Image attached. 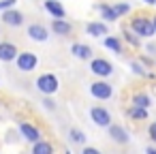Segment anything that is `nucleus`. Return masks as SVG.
I'll return each instance as SVG.
<instances>
[{
	"instance_id": "f257e3e1",
	"label": "nucleus",
	"mask_w": 156,
	"mask_h": 154,
	"mask_svg": "<svg viewBox=\"0 0 156 154\" xmlns=\"http://www.w3.org/2000/svg\"><path fill=\"white\" fill-rule=\"evenodd\" d=\"M130 30H133L137 37H143V39H150V37L156 34L154 24H152V20H147V17H135V20L130 22Z\"/></svg>"
},
{
	"instance_id": "f03ea898",
	"label": "nucleus",
	"mask_w": 156,
	"mask_h": 154,
	"mask_svg": "<svg viewBox=\"0 0 156 154\" xmlns=\"http://www.w3.org/2000/svg\"><path fill=\"white\" fill-rule=\"evenodd\" d=\"M58 88H60V81H58V77H56L54 73H43V75L37 79V90L43 92L45 96L58 92Z\"/></svg>"
},
{
	"instance_id": "7ed1b4c3",
	"label": "nucleus",
	"mask_w": 156,
	"mask_h": 154,
	"mask_svg": "<svg viewBox=\"0 0 156 154\" xmlns=\"http://www.w3.org/2000/svg\"><path fill=\"white\" fill-rule=\"evenodd\" d=\"M15 64H17V69L22 73H30V71H34L39 66V56L32 54V52H22V54H17Z\"/></svg>"
},
{
	"instance_id": "20e7f679",
	"label": "nucleus",
	"mask_w": 156,
	"mask_h": 154,
	"mask_svg": "<svg viewBox=\"0 0 156 154\" xmlns=\"http://www.w3.org/2000/svg\"><path fill=\"white\" fill-rule=\"evenodd\" d=\"M90 94L98 101H109L111 94H113V88L111 84H107L105 79H98V81H92L90 84Z\"/></svg>"
},
{
	"instance_id": "39448f33",
	"label": "nucleus",
	"mask_w": 156,
	"mask_h": 154,
	"mask_svg": "<svg viewBox=\"0 0 156 154\" xmlns=\"http://www.w3.org/2000/svg\"><path fill=\"white\" fill-rule=\"evenodd\" d=\"M90 71L96 75V77H109L111 73H113V64L109 62V60H105V58H92L90 60Z\"/></svg>"
},
{
	"instance_id": "423d86ee",
	"label": "nucleus",
	"mask_w": 156,
	"mask_h": 154,
	"mask_svg": "<svg viewBox=\"0 0 156 154\" xmlns=\"http://www.w3.org/2000/svg\"><path fill=\"white\" fill-rule=\"evenodd\" d=\"M90 120L96 124V126H109L111 124V113L105 109V107H101V105H96V107H92L90 109Z\"/></svg>"
},
{
	"instance_id": "0eeeda50",
	"label": "nucleus",
	"mask_w": 156,
	"mask_h": 154,
	"mask_svg": "<svg viewBox=\"0 0 156 154\" xmlns=\"http://www.w3.org/2000/svg\"><path fill=\"white\" fill-rule=\"evenodd\" d=\"M2 22H5L7 26L17 28V26H22V24H24V13L11 7V9H7V11H2Z\"/></svg>"
},
{
	"instance_id": "6e6552de",
	"label": "nucleus",
	"mask_w": 156,
	"mask_h": 154,
	"mask_svg": "<svg viewBox=\"0 0 156 154\" xmlns=\"http://www.w3.org/2000/svg\"><path fill=\"white\" fill-rule=\"evenodd\" d=\"M20 133H22V137H24L26 141H30V143H37V141L41 139V131H39L37 126L28 124V122H20Z\"/></svg>"
},
{
	"instance_id": "1a4fd4ad",
	"label": "nucleus",
	"mask_w": 156,
	"mask_h": 154,
	"mask_svg": "<svg viewBox=\"0 0 156 154\" xmlns=\"http://www.w3.org/2000/svg\"><path fill=\"white\" fill-rule=\"evenodd\" d=\"M107 128H109V137H111V141H115V143H122V145H126V143L130 141V137H128L126 128H122L120 124H109Z\"/></svg>"
},
{
	"instance_id": "9d476101",
	"label": "nucleus",
	"mask_w": 156,
	"mask_h": 154,
	"mask_svg": "<svg viewBox=\"0 0 156 154\" xmlns=\"http://www.w3.org/2000/svg\"><path fill=\"white\" fill-rule=\"evenodd\" d=\"M17 54H20V49L13 43H9V41L0 43V60H2V62H13L17 58Z\"/></svg>"
},
{
	"instance_id": "9b49d317",
	"label": "nucleus",
	"mask_w": 156,
	"mask_h": 154,
	"mask_svg": "<svg viewBox=\"0 0 156 154\" xmlns=\"http://www.w3.org/2000/svg\"><path fill=\"white\" fill-rule=\"evenodd\" d=\"M28 37H30L32 41L43 43V41L49 39V30H47L43 24H30V26H28Z\"/></svg>"
},
{
	"instance_id": "f8f14e48",
	"label": "nucleus",
	"mask_w": 156,
	"mask_h": 154,
	"mask_svg": "<svg viewBox=\"0 0 156 154\" xmlns=\"http://www.w3.org/2000/svg\"><path fill=\"white\" fill-rule=\"evenodd\" d=\"M86 34L101 39V37L109 34V30H107V24L105 22H90V24H86Z\"/></svg>"
},
{
	"instance_id": "ddd939ff",
	"label": "nucleus",
	"mask_w": 156,
	"mask_h": 154,
	"mask_svg": "<svg viewBox=\"0 0 156 154\" xmlns=\"http://www.w3.org/2000/svg\"><path fill=\"white\" fill-rule=\"evenodd\" d=\"M45 9H47V13H49L51 17H56V20H64V15H66L64 7L60 5V0H45Z\"/></svg>"
},
{
	"instance_id": "4468645a",
	"label": "nucleus",
	"mask_w": 156,
	"mask_h": 154,
	"mask_svg": "<svg viewBox=\"0 0 156 154\" xmlns=\"http://www.w3.org/2000/svg\"><path fill=\"white\" fill-rule=\"evenodd\" d=\"M51 32L54 34H60V37H66L73 32V24L66 22V20H54L51 22Z\"/></svg>"
},
{
	"instance_id": "2eb2a0df",
	"label": "nucleus",
	"mask_w": 156,
	"mask_h": 154,
	"mask_svg": "<svg viewBox=\"0 0 156 154\" xmlns=\"http://www.w3.org/2000/svg\"><path fill=\"white\" fill-rule=\"evenodd\" d=\"M71 54L75 58H79V60H88V58H92V47H88L83 43H73L71 45Z\"/></svg>"
},
{
	"instance_id": "dca6fc26",
	"label": "nucleus",
	"mask_w": 156,
	"mask_h": 154,
	"mask_svg": "<svg viewBox=\"0 0 156 154\" xmlns=\"http://www.w3.org/2000/svg\"><path fill=\"white\" fill-rule=\"evenodd\" d=\"M32 154H54V145L49 141L39 139L37 143H32Z\"/></svg>"
},
{
	"instance_id": "f3484780",
	"label": "nucleus",
	"mask_w": 156,
	"mask_h": 154,
	"mask_svg": "<svg viewBox=\"0 0 156 154\" xmlns=\"http://www.w3.org/2000/svg\"><path fill=\"white\" fill-rule=\"evenodd\" d=\"M98 11H101V15H103L107 22H115V20L120 17V15L115 13V9H113L111 5H105V2H103V5H98Z\"/></svg>"
},
{
	"instance_id": "a211bd4d",
	"label": "nucleus",
	"mask_w": 156,
	"mask_h": 154,
	"mask_svg": "<svg viewBox=\"0 0 156 154\" xmlns=\"http://www.w3.org/2000/svg\"><path fill=\"white\" fill-rule=\"evenodd\" d=\"M103 45H105L107 49H111L113 54H122V43H120V39H115V37H105Z\"/></svg>"
},
{
	"instance_id": "6ab92c4d",
	"label": "nucleus",
	"mask_w": 156,
	"mask_h": 154,
	"mask_svg": "<svg viewBox=\"0 0 156 154\" xmlns=\"http://www.w3.org/2000/svg\"><path fill=\"white\" fill-rule=\"evenodd\" d=\"M128 116H130L133 120H145V118H147V109H145V107H137V105H133V107L128 109Z\"/></svg>"
},
{
	"instance_id": "aec40b11",
	"label": "nucleus",
	"mask_w": 156,
	"mask_h": 154,
	"mask_svg": "<svg viewBox=\"0 0 156 154\" xmlns=\"http://www.w3.org/2000/svg\"><path fill=\"white\" fill-rule=\"evenodd\" d=\"M133 105H137V107H150L152 105V101H150V96L147 94H143V92H139V94H135L133 96Z\"/></svg>"
},
{
	"instance_id": "412c9836",
	"label": "nucleus",
	"mask_w": 156,
	"mask_h": 154,
	"mask_svg": "<svg viewBox=\"0 0 156 154\" xmlns=\"http://www.w3.org/2000/svg\"><path fill=\"white\" fill-rule=\"evenodd\" d=\"M69 137H71L73 143H83V141H86V135H83V131H79V128H71V131H69Z\"/></svg>"
},
{
	"instance_id": "4be33fe9",
	"label": "nucleus",
	"mask_w": 156,
	"mask_h": 154,
	"mask_svg": "<svg viewBox=\"0 0 156 154\" xmlns=\"http://www.w3.org/2000/svg\"><path fill=\"white\" fill-rule=\"evenodd\" d=\"M113 9H115V13L122 17V15H126L128 11H130V7L126 5V2H118V5H113Z\"/></svg>"
},
{
	"instance_id": "5701e85b",
	"label": "nucleus",
	"mask_w": 156,
	"mask_h": 154,
	"mask_svg": "<svg viewBox=\"0 0 156 154\" xmlns=\"http://www.w3.org/2000/svg\"><path fill=\"white\" fill-rule=\"evenodd\" d=\"M124 39H126V41H128L130 45H135V47L139 45V37H137V34H135L133 30H126V32H124Z\"/></svg>"
},
{
	"instance_id": "b1692460",
	"label": "nucleus",
	"mask_w": 156,
	"mask_h": 154,
	"mask_svg": "<svg viewBox=\"0 0 156 154\" xmlns=\"http://www.w3.org/2000/svg\"><path fill=\"white\" fill-rule=\"evenodd\" d=\"M15 2L17 0H0V11H7V9L15 7Z\"/></svg>"
},
{
	"instance_id": "393cba45",
	"label": "nucleus",
	"mask_w": 156,
	"mask_h": 154,
	"mask_svg": "<svg viewBox=\"0 0 156 154\" xmlns=\"http://www.w3.org/2000/svg\"><path fill=\"white\" fill-rule=\"evenodd\" d=\"M147 133H150V139L156 143V122H152L150 124V128H147Z\"/></svg>"
},
{
	"instance_id": "a878e982",
	"label": "nucleus",
	"mask_w": 156,
	"mask_h": 154,
	"mask_svg": "<svg viewBox=\"0 0 156 154\" xmlns=\"http://www.w3.org/2000/svg\"><path fill=\"white\" fill-rule=\"evenodd\" d=\"M130 66H133V73H137V75H145V71L141 69V64H137V62H133Z\"/></svg>"
},
{
	"instance_id": "bb28decb",
	"label": "nucleus",
	"mask_w": 156,
	"mask_h": 154,
	"mask_svg": "<svg viewBox=\"0 0 156 154\" xmlns=\"http://www.w3.org/2000/svg\"><path fill=\"white\" fill-rule=\"evenodd\" d=\"M81 154H103V152H101L98 148H83Z\"/></svg>"
},
{
	"instance_id": "cd10ccee",
	"label": "nucleus",
	"mask_w": 156,
	"mask_h": 154,
	"mask_svg": "<svg viewBox=\"0 0 156 154\" xmlns=\"http://www.w3.org/2000/svg\"><path fill=\"white\" fill-rule=\"evenodd\" d=\"M43 103H45V107H47V109H54V107H56V103H54L51 98H45Z\"/></svg>"
},
{
	"instance_id": "c85d7f7f",
	"label": "nucleus",
	"mask_w": 156,
	"mask_h": 154,
	"mask_svg": "<svg viewBox=\"0 0 156 154\" xmlns=\"http://www.w3.org/2000/svg\"><path fill=\"white\" fill-rule=\"evenodd\" d=\"M145 154H156V148H147V150H145Z\"/></svg>"
},
{
	"instance_id": "c756f323",
	"label": "nucleus",
	"mask_w": 156,
	"mask_h": 154,
	"mask_svg": "<svg viewBox=\"0 0 156 154\" xmlns=\"http://www.w3.org/2000/svg\"><path fill=\"white\" fill-rule=\"evenodd\" d=\"M145 5H156V0H143Z\"/></svg>"
},
{
	"instance_id": "7c9ffc66",
	"label": "nucleus",
	"mask_w": 156,
	"mask_h": 154,
	"mask_svg": "<svg viewBox=\"0 0 156 154\" xmlns=\"http://www.w3.org/2000/svg\"><path fill=\"white\" fill-rule=\"evenodd\" d=\"M152 24H154V30H156V15L152 17Z\"/></svg>"
}]
</instances>
